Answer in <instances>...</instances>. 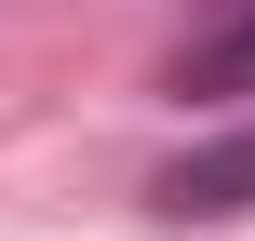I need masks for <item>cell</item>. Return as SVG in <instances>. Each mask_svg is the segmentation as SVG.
Instances as JSON below:
<instances>
[{
	"mask_svg": "<svg viewBox=\"0 0 255 241\" xmlns=\"http://www.w3.org/2000/svg\"><path fill=\"white\" fill-rule=\"evenodd\" d=\"M148 201H161V215H255V134H215V148L161 161Z\"/></svg>",
	"mask_w": 255,
	"mask_h": 241,
	"instance_id": "6da1fadb",
	"label": "cell"
},
{
	"mask_svg": "<svg viewBox=\"0 0 255 241\" xmlns=\"http://www.w3.org/2000/svg\"><path fill=\"white\" fill-rule=\"evenodd\" d=\"M175 94H255V13L229 27V40H202V54L175 67Z\"/></svg>",
	"mask_w": 255,
	"mask_h": 241,
	"instance_id": "7a4b0ae2",
	"label": "cell"
}]
</instances>
